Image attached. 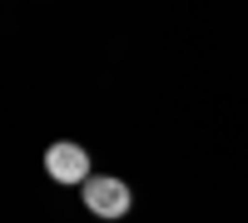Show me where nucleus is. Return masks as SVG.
Instances as JSON below:
<instances>
[{
    "instance_id": "nucleus-1",
    "label": "nucleus",
    "mask_w": 248,
    "mask_h": 223,
    "mask_svg": "<svg viewBox=\"0 0 248 223\" xmlns=\"http://www.w3.org/2000/svg\"><path fill=\"white\" fill-rule=\"evenodd\" d=\"M45 174L55 184H85V178H94L90 174V154L79 144H70V139H60V144L45 149Z\"/></svg>"
},
{
    "instance_id": "nucleus-2",
    "label": "nucleus",
    "mask_w": 248,
    "mask_h": 223,
    "mask_svg": "<svg viewBox=\"0 0 248 223\" xmlns=\"http://www.w3.org/2000/svg\"><path fill=\"white\" fill-rule=\"evenodd\" d=\"M85 204H90V213H99V218H124L129 213V184L124 178H85Z\"/></svg>"
}]
</instances>
